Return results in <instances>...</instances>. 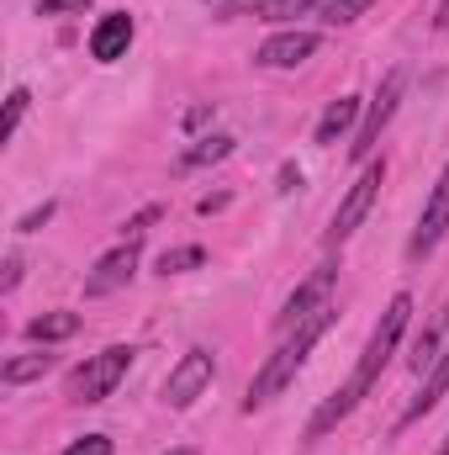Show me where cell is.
I'll list each match as a JSON object with an SVG mask.
<instances>
[{"label": "cell", "instance_id": "6da1fadb", "mask_svg": "<svg viewBox=\"0 0 449 455\" xmlns=\"http://www.w3.org/2000/svg\"><path fill=\"white\" fill-rule=\"evenodd\" d=\"M407 318H413V297L407 291H397L391 302H386V313H381V323L370 329V344L359 349V365L349 371V381L338 387L334 397L312 413V424H307V440H323V435H334L338 424L370 397V387L381 381V371L391 365V355H397V344H402V334H407Z\"/></svg>", "mask_w": 449, "mask_h": 455}, {"label": "cell", "instance_id": "7a4b0ae2", "mask_svg": "<svg viewBox=\"0 0 449 455\" xmlns=\"http://www.w3.org/2000/svg\"><path fill=\"white\" fill-rule=\"evenodd\" d=\"M334 318H338L334 302H323V307H318L312 318H302V323H296V329H291V334L280 339V349H275V355H270V360L259 365V376L248 381V392H243V413H254V408L275 403V397H280V392H286V387L296 381V371L307 365L312 344H318L323 334H328V329H334Z\"/></svg>", "mask_w": 449, "mask_h": 455}, {"label": "cell", "instance_id": "3957f363", "mask_svg": "<svg viewBox=\"0 0 449 455\" xmlns=\"http://www.w3.org/2000/svg\"><path fill=\"white\" fill-rule=\"evenodd\" d=\"M132 344H106L101 355H91L85 365H75L69 371V381H64V397L69 403H106L116 387H122V376L132 371Z\"/></svg>", "mask_w": 449, "mask_h": 455}, {"label": "cell", "instance_id": "277c9868", "mask_svg": "<svg viewBox=\"0 0 449 455\" xmlns=\"http://www.w3.org/2000/svg\"><path fill=\"white\" fill-rule=\"evenodd\" d=\"M381 186H386V159H365L359 180H354V186L343 191V202H338L334 228H328V243H343V238H354V228L370 218V207H375Z\"/></svg>", "mask_w": 449, "mask_h": 455}, {"label": "cell", "instance_id": "5b68a950", "mask_svg": "<svg viewBox=\"0 0 449 455\" xmlns=\"http://www.w3.org/2000/svg\"><path fill=\"white\" fill-rule=\"evenodd\" d=\"M212 376H217V355H212V349H185V355L169 365V376H164V403H169V408H191V403L212 387Z\"/></svg>", "mask_w": 449, "mask_h": 455}, {"label": "cell", "instance_id": "8992f818", "mask_svg": "<svg viewBox=\"0 0 449 455\" xmlns=\"http://www.w3.org/2000/svg\"><path fill=\"white\" fill-rule=\"evenodd\" d=\"M402 85H407V75H402V69H391V75L381 80V91L370 96V112H365V122H359V132H354V143H349V154H354V159H370V154H375V143H381L386 122L397 116V101H402Z\"/></svg>", "mask_w": 449, "mask_h": 455}, {"label": "cell", "instance_id": "52a82bcc", "mask_svg": "<svg viewBox=\"0 0 449 455\" xmlns=\"http://www.w3.org/2000/svg\"><path fill=\"white\" fill-rule=\"evenodd\" d=\"M445 233H449V164H445V175L434 180L429 202H423V218H418L413 238H407V259H429Z\"/></svg>", "mask_w": 449, "mask_h": 455}, {"label": "cell", "instance_id": "ba28073f", "mask_svg": "<svg viewBox=\"0 0 449 455\" xmlns=\"http://www.w3.org/2000/svg\"><path fill=\"white\" fill-rule=\"evenodd\" d=\"M138 243H143V238H122L116 249H106V254L96 259V270L85 275V297H112V291H122V286L138 275V259H143Z\"/></svg>", "mask_w": 449, "mask_h": 455}, {"label": "cell", "instance_id": "9c48e42d", "mask_svg": "<svg viewBox=\"0 0 449 455\" xmlns=\"http://www.w3.org/2000/svg\"><path fill=\"white\" fill-rule=\"evenodd\" d=\"M334 281H338V265H318V270H312V275H307V281H302V286L286 297V302H280V313H275V329H280V334H291L302 318H312V313L328 302Z\"/></svg>", "mask_w": 449, "mask_h": 455}, {"label": "cell", "instance_id": "30bf717a", "mask_svg": "<svg viewBox=\"0 0 449 455\" xmlns=\"http://www.w3.org/2000/svg\"><path fill=\"white\" fill-rule=\"evenodd\" d=\"M312 53H318V32H275L270 43H259L254 64H264V69H296Z\"/></svg>", "mask_w": 449, "mask_h": 455}, {"label": "cell", "instance_id": "8fae6325", "mask_svg": "<svg viewBox=\"0 0 449 455\" xmlns=\"http://www.w3.org/2000/svg\"><path fill=\"white\" fill-rule=\"evenodd\" d=\"M132 16L127 11H106L101 21H96V32H91V59L96 64H116V59H127V48H132Z\"/></svg>", "mask_w": 449, "mask_h": 455}, {"label": "cell", "instance_id": "7c38bea8", "mask_svg": "<svg viewBox=\"0 0 449 455\" xmlns=\"http://www.w3.org/2000/svg\"><path fill=\"white\" fill-rule=\"evenodd\" d=\"M445 392H449V344H445V355L423 371V387H418V397L402 408V419H397V429H407V424H418L423 413H434L439 403H445Z\"/></svg>", "mask_w": 449, "mask_h": 455}, {"label": "cell", "instance_id": "4fadbf2b", "mask_svg": "<svg viewBox=\"0 0 449 455\" xmlns=\"http://www.w3.org/2000/svg\"><path fill=\"white\" fill-rule=\"evenodd\" d=\"M445 334H449V302L434 313V318H429V329H423V334L413 339V349H407V365H413L418 376H423V371L445 355Z\"/></svg>", "mask_w": 449, "mask_h": 455}, {"label": "cell", "instance_id": "5bb4252c", "mask_svg": "<svg viewBox=\"0 0 449 455\" xmlns=\"http://www.w3.org/2000/svg\"><path fill=\"white\" fill-rule=\"evenodd\" d=\"M80 323H85L80 313H64V307H59V313L32 318V323H27V339H32V344H64V339H75V334H80Z\"/></svg>", "mask_w": 449, "mask_h": 455}, {"label": "cell", "instance_id": "9a60e30c", "mask_svg": "<svg viewBox=\"0 0 449 455\" xmlns=\"http://www.w3.org/2000/svg\"><path fill=\"white\" fill-rule=\"evenodd\" d=\"M354 116H359V96H338L334 107L318 116V132H312V143H323V148H328V143H338V138L354 127Z\"/></svg>", "mask_w": 449, "mask_h": 455}, {"label": "cell", "instance_id": "2e32d148", "mask_svg": "<svg viewBox=\"0 0 449 455\" xmlns=\"http://www.w3.org/2000/svg\"><path fill=\"white\" fill-rule=\"evenodd\" d=\"M232 154V138L227 132H212V138H196L185 154H180V170H201V164H217Z\"/></svg>", "mask_w": 449, "mask_h": 455}, {"label": "cell", "instance_id": "e0dca14e", "mask_svg": "<svg viewBox=\"0 0 449 455\" xmlns=\"http://www.w3.org/2000/svg\"><path fill=\"white\" fill-rule=\"evenodd\" d=\"M53 371V355L43 349V355H16V360H5L0 365V381L5 387H21V381H37V376H48Z\"/></svg>", "mask_w": 449, "mask_h": 455}, {"label": "cell", "instance_id": "ac0fdd59", "mask_svg": "<svg viewBox=\"0 0 449 455\" xmlns=\"http://www.w3.org/2000/svg\"><path fill=\"white\" fill-rule=\"evenodd\" d=\"M196 265H207V249L201 243H185V249H164L159 254V275H185Z\"/></svg>", "mask_w": 449, "mask_h": 455}, {"label": "cell", "instance_id": "d6986e66", "mask_svg": "<svg viewBox=\"0 0 449 455\" xmlns=\"http://www.w3.org/2000/svg\"><path fill=\"white\" fill-rule=\"evenodd\" d=\"M370 5H375V0H328V5H323V21H328V27H349V21H359Z\"/></svg>", "mask_w": 449, "mask_h": 455}, {"label": "cell", "instance_id": "ffe728a7", "mask_svg": "<svg viewBox=\"0 0 449 455\" xmlns=\"http://www.w3.org/2000/svg\"><path fill=\"white\" fill-rule=\"evenodd\" d=\"M27 85H16L11 96H5V138H16V127H21V116H27Z\"/></svg>", "mask_w": 449, "mask_h": 455}, {"label": "cell", "instance_id": "44dd1931", "mask_svg": "<svg viewBox=\"0 0 449 455\" xmlns=\"http://www.w3.org/2000/svg\"><path fill=\"white\" fill-rule=\"evenodd\" d=\"M159 218H164V207H159V202H154V207H143V212H132V218L122 223V238H143V233L159 223Z\"/></svg>", "mask_w": 449, "mask_h": 455}, {"label": "cell", "instance_id": "7402d4cb", "mask_svg": "<svg viewBox=\"0 0 449 455\" xmlns=\"http://www.w3.org/2000/svg\"><path fill=\"white\" fill-rule=\"evenodd\" d=\"M270 5H275V0H223L217 16H223V21H232V16H264Z\"/></svg>", "mask_w": 449, "mask_h": 455}, {"label": "cell", "instance_id": "603a6c76", "mask_svg": "<svg viewBox=\"0 0 449 455\" xmlns=\"http://www.w3.org/2000/svg\"><path fill=\"white\" fill-rule=\"evenodd\" d=\"M312 5H318V0H275L259 21H291V16H302V11H312Z\"/></svg>", "mask_w": 449, "mask_h": 455}, {"label": "cell", "instance_id": "cb8c5ba5", "mask_svg": "<svg viewBox=\"0 0 449 455\" xmlns=\"http://www.w3.org/2000/svg\"><path fill=\"white\" fill-rule=\"evenodd\" d=\"M91 0H37V16H80Z\"/></svg>", "mask_w": 449, "mask_h": 455}, {"label": "cell", "instance_id": "d4e9b609", "mask_svg": "<svg viewBox=\"0 0 449 455\" xmlns=\"http://www.w3.org/2000/svg\"><path fill=\"white\" fill-rule=\"evenodd\" d=\"M64 455H112V440L106 435H85V440H75Z\"/></svg>", "mask_w": 449, "mask_h": 455}, {"label": "cell", "instance_id": "484cf974", "mask_svg": "<svg viewBox=\"0 0 449 455\" xmlns=\"http://www.w3.org/2000/svg\"><path fill=\"white\" fill-rule=\"evenodd\" d=\"M48 218H53V202H43V207H32V212H27V218L16 223V233H37V228L48 223Z\"/></svg>", "mask_w": 449, "mask_h": 455}, {"label": "cell", "instance_id": "4316f807", "mask_svg": "<svg viewBox=\"0 0 449 455\" xmlns=\"http://www.w3.org/2000/svg\"><path fill=\"white\" fill-rule=\"evenodd\" d=\"M21 281V254H5V270H0V291H16Z\"/></svg>", "mask_w": 449, "mask_h": 455}, {"label": "cell", "instance_id": "83f0119b", "mask_svg": "<svg viewBox=\"0 0 449 455\" xmlns=\"http://www.w3.org/2000/svg\"><path fill=\"white\" fill-rule=\"evenodd\" d=\"M223 207H227V196H201V202H196L201 218H212V212H223Z\"/></svg>", "mask_w": 449, "mask_h": 455}, {"label": "cell", "instance_id": "f1b7e54d", "mask_svg": "<svg viewBox=\"0 0 449 455\" xmlns=\"http://www.w3.org/2000/svg\"><path fill=\"white\" fill-rule=\"evenodd\" d=\"M296 186H302V170H296V164H286V170H280V191H296Z\"/></svg>", "mask_w": 449, "mask_h": 455}, {"label": "cell", "instance_id": "f546056e", "mask_svg": "<svg viewBox=\"0 0 449 455\" xmlns=\"http://www.w3.org/2000/svg\"><path fill=\"white\" fill-rule=\"evenodd\" d=\"M434 27H439V32H449V0H439V11H434Z\"/></svg>", "mask_w": 449, "mask_h": 455}, {"label": "cell", "instance_id": "4dcf8cb0", "mask_svg": "<svg viewBox=\"0 0 449 455\" xmlns=\"http://www.w3.org/2000/svg\"><path fill=\"white\" fill-rule=\"evenodd\" d=\"M169 455H196V451H191V445H180V451H169Z\"/></svg>", "mask_w": 449, "mask_h": 455}, {"label": "cell", "instance_id": "1f68e13d", "mask_svg": "<svg viewBox=\"0 0 449 455\" xmlns=\"http://www.w3.org/2000/svg\"><path fill=\"white\" fill-rule=\"evenodd\" d=\"M439 455H449V440H445V445H439Z\"/></svg>", "mask_w": 449, "mask_h": 455}]
</instances>
